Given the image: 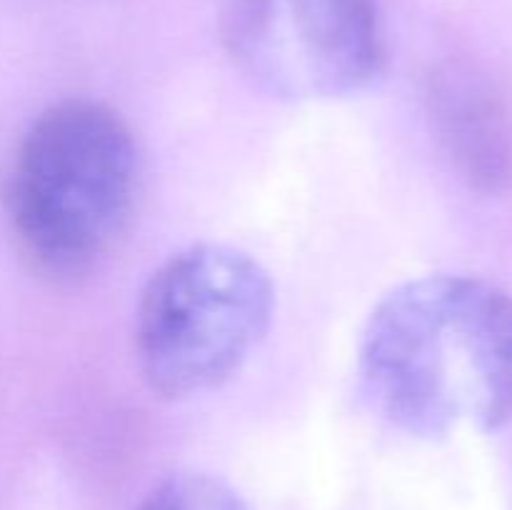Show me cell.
Masks as SVG:
<instances>
[{"label":"cell","instance_id":"1","mask_svg":"<svg viewBox=\"0 0 512 510\" xmlns=\"http://www.w3.org/2000/svg\"><path fill=\"white\" fill-rule=\"evenodd\" d=\"M365 398L413 438L512 420V295L473 275L408 280L380 298L358 345Z\"/></svg>","mask_w":512,"mask_h":510},{"label":"cell","instance_id":"2","mask_svg":"<svg viewBox=\"0 0 512 510\" xmlns=\"http://www.w3.org/2000/svg\"><path fill=\"white\" fill-rule=\"evenodd\" d=\"M143 155L128 120L93 98L48 105L8 173L10 228L30 263L73 280L110 258L133 223Z\"/></svg>","mask_w":512,"mask_h":510},{"label":"cell","instance_id":"3","mask_svg":"<svg viewBox=\"0 0 512 510\" xmlns=\"http://www.w3.org/2000/svg\"><path fill=\"white\" fill-rule=\"evenodd\" d=\"M275 288L258 258L198 243L170 255L145 283L135 313L140 373L158 398L223 388L273 323Z\"/></svg>","mask_w":512,"mask_h":510},{"label":"cell","instance_id":"4","mask_svg":"<svg viewBox=\"0 0 512 510\" xmlns=\"http://www.w3.org/2000/svg\"><path fill=\"white\" fill-rule=\"evenodd\" d=\"M223 43L255 88L285 103L365 93L388 58L375 0H225Z\"/></svg>","mask_w":512,"mask_h":510},{"label":"cell","instance_id":"5","mask_svg":"<svg viewBox=\"0 0 512 510\" xmlns=\"http://www.w3.org/2000/svg\"><path fill=\"white\" fill-rule=\"evenodd\" d=\"M428 110L435 133L460 173L483 190L503 188L512 175L508 110L488 80L465 65L430 75Z\"/></svg>","mask_w":512,"mask_h":510},{"label":"cell","instance_id":"6","mask_svg":"<svg viewBox=\"0 0 512 510\" xmlns=\"http://www.w3.org/2000/svg\"><path fill=\"white\" fill-rule=\"evenodd\" d=\"M135 510H250V505L225 480L185 470L153 485Z\"/></svg>","mask_w":512,"mask_h":510}]
</instances>
